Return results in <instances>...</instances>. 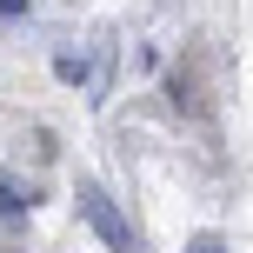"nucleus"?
<instances>
[{"label": "nucleus", "instance_id": "nucleus-1", "mask_svg": "<svg viewBox=\"0 0 253 253\" xmlns=\"http://www.w3.org/2000/svg\"><path fill=\"white\" fill-rule=\"evenodd\" d=\"M74 207H80V220H87V227L100 233V240L114 247V253H147V247H140V233H133V220H126L120 207H114V193H107L100 180H80Z\"/></svg>", "mask_w": 253, "mask_h": 253}, {"label": "nucleus", "instance_id": "nucleus-5", "mask_svg": "<svg viewBox=\"0 0 253 253\" xmlns=\"http://www.w3.org/2000/svg\"><path fill=\"white\" fill-rule=\"evenodd\" d=\"M27 13V0H0V20H20Z\"/></svg>", "mask_w": 253, "mask_h": 253}, {"label": "nucleus", "instance_id": "nucleus-3", "mask_svg": "<svg viewBox=\"0 0 253 253\" xmlns=\"http://www.w3.org/2000/svg\"><path fill=\"white\" fill-rule=\"evenodd\" d=\"M53 74H60L67 87H93V60H87V53H74V47L53 53Z\"/></svg>", "mask_w": 253, "mask_h": 253}, {"label": "nucleus", "instance_id": "nucleus-2", "mask_svg": "<svg viewBox=\"0 0 253 253\" xmlns=\"http://www.w3.org/2000/svg\"><path fill=\"white\" fill-rule=\"evenodd\" d=\"M34 200H40V193L27 187V180L0 173V220H27V213H34Z\"/></svg>", "mask_w": 253, "mask_h": 253}, {"label": "nucleus", "instance_id": "nucleus-4", "mask_svg": "<svg viewBox=\"0 0 253 253\" xmlns=\"http://www.w3.org/2000/svg\"><path fill=\"white\" fill-rule=\"evenodd\" d=\"M187 253H233V247H227V233H193Z\"/></svg>", "mask_w": 253, "mask_h": 253}]
</instances>
